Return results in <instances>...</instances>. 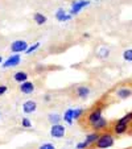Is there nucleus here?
<instances>
[{
	"label": "nucleus",
	"mask_w": 132,
	"mask_h": 149,
	"mask_svg": "<svg viewBox=\"0 0 132 149\" xmlns=\"http://www.w3.org/2000/svg\"><path fill=\"white\" fill-rule=\"evenodd\" d=\"M21 63V56L20 54H11L7 59H4V62L1 63L3 69H11V68H16Z\"/></svg>",
	"instance_id": "423d86ee"
},
{
	"label": "nucleus",
	"mask_w": 132,
	"mask_h": 149,
	"mask_svg": "<svg viewBox=\"0 0 132 149\" xmlns=\"http://www.w3.org/2000/svg\"><path fill=\"white\" fill-rule=\"evenodd\" d=\"M7 91H8V86L7 84H0V96L6 95Z\"/></svg>",
	"instance_id": "393cba45"
},
{
	"label": "nucleus",
	"mask_w": 132,
	"mask_h": 149,
	"mask_svg": "<svg viewBox=\"0 0 132 149\" xmlns=\"http://www.w3.org/2000/svg\"><path fill=\"white\" fill-rule=\"evenodd\" d=\"M0 118H1V113H0Z\"/></svg>",
	"instance_id": "c756f323"
},
{
	"label": "nucleus",
	"mask_w": 132,
	"mask_h": 149,
	"mask_svg": "<svg viewBox=\"0 0 132 149\" xmlns=\"http://www.w3.org/2000/svg\"><path fill=\"white\" fill-rule=\"evenodd\" d=\"M33 21L37 24V25H45V24L48 23V17H46L44 13H41V12H34Z\"/></svg>",
	"instance_id": "2eb2a0df"
},
{
	"label": "nucleus",
	"mask_w": 132,
	"mask_h": 149,
	"mask_svg": "<svg viewBox=\"0 0 132 149\" xmlns=\"http://www.w3.org/2000/svg\"><path fill=\"white\" fill-rule=\"evenodd\" d=\"M108 127H110V124H108V120H107L106 118H101L98 121H95L94 124H91L90 125V128L94 131V132H104V131H107L108 130Z\"/></svg>",
	"instance_id": "6e6552de"
},
{
	"label": "nucleus",
	"mask_w": 132,
	"mask_h": 149,
	"mask_svg": "<svg viewBox=\"0 0 132 149\" xmlns=\"http://www.w3.org/2000/svg\"><path fill=\"white\" fill-rule=\"evenodd\" d=\"M103 110H104L103 104L96 103L95 106H94V107L83 116L85 118V124L90 127L91 124H94L95 121H98L101 118H103Z\"/></svg>",
	"instance_id": "7ed1b4c3"
},
{
	"label": "nucleus",
	"mask_w": 132,
	"mask_h": 149,
	"mask_svg": "<svg viewBox=\"0 0 132 149\" xmlns=\"http://www.w3.org/2000/svg\"><path fill=\"white\" fill-rule=\"evenodd\" d=\"M3 62H4V59H3V57L0 56V65H1V63H3Z\"/></svg>",
	"instance_id": "cd10ccee"
},
{
	"label": "nucleus",
	"mask_w": 132,
	"mask_h": 149,
	"mask_svg": "<svg viewBox=\"0 0 132 149\" xmlns=\"http://www.w3.org/2000/svg\"><path fill=\"white\" fill-rule=\"evenodd\" d=\"M12 78H13L15 82H17V83L20 84L25 81H29V74L24 70H19V71H15V73L12 74Z\"/></svg>",
	"instance_id": "ddd939ff"
},
{
	"label": "nucleus",
	"mask_w": 132,
	"mask_h": 149,
	"mask_svg": "<svg viewBox=\"0 0 132 149\" xmlns=\"http://www.w3.org/2000/svg\"><path fill=\"white\" fill-rule=\"evenodd\" d=\"M29 44L25 40H15L13 42H11L9 50L13 54H19V53H25V50L28 49Z\"/></svg>",
	"instance_id": "39448f33"
},
{
	"label": "nucleus",
	"mask_w": 132,
	"mask_h": 149,
	"mask_svg": "<svg viewBox=\"0 0 132 149\" xmlns=\"http://www.w3.org/2000/svg\"><path fill=\"white\" fill-rule=\"evenodd\" d=\"M95 1H99V0H95Z\"/></svg>",
	"instance_id": "7c9ffc66"
},
{
	"label": "nucleus",
	"mask_w": 132,
	"mask_h": 149,
	"mask_svg": "<svg viewBox=\"0 0 132 149\" xmlns=\"http://www.w3.org/2000/svg\"><path fill=\"white\" fill-rule=\"evenodd\" d=\"M19 90L21 94L31 95V94H33L34 91H36V84H34V82H32V81H25V82H23V83H20Z\"/></svg>",
	"instance_id": "1a4fd4ad"
},
{
	"label": "nucleus",
	"mask_w": 132,
	"mask_h": 149,
	"mask_svg": "<svg viewBox=\"0 0 132 149\" xmlns=\"http://www.w3.org/2000/svg\"><path fill=\"white\" fill-rule=\"evenodd\" d=\"M83 37H86V38H89V37H90V34H89V33H85V34H83Z\"/></svg>",
	"instance_id": "c85d7f7f"
},
{
	"label": "nucleus",
	"mask_w": 132,
	"mask_h": 149,
	"mask_svg": "<svg viewBox=\"0 0 132 149\" xmlns=\"http://www.w3.org/2000/svg\"><path fill=\"white\" fill-rule=\"evenodd\" d=\"M21 128H25V130L32 128V121L28 118H23L21 119Z\"/></svg>",
	"instance_id": "4be33fe9"
},
{
	"label": "nucleus",
	"mask_w": 132,
	"mask_h": 149,
	"mask_svg": "<svg viewBox=\"0 0 132 149\" xmlns=\"http://www.w3.org/2000/svg\"><path fill=\"white\" fill-rule=\"evenodd\" d=\"M116 96H118L119 99H128L132 96V88L129 87H119L118 90H116Z\"/></svg>",
	"instance_id": "4468645a"
},
{
	"label": "nucleus",
	"mask_w": 132,
	"mask_h": 149,
	"mask_svg": "<svg viewBox=\"0 0 132 149\" xmlns=\"http://www.w3.org/2000/svg\"><path fill=\"white\" fill-rule=\"evenodd\" d=\"M21 107H23L24 113H33L37 111V103L34 100H32V99H29V100L24 102Z\"/></svg>",
	"instance_id": "f8f14e48"
},
{
	"label": "nucleus",
	"mask_w": 132,
	"mask_h": 149,
	"mask_svg": "<svg viewBox=\"0 0 132 149\" xmlns=\"http://www.w3.org/2000/svg\"><path fill=\"white\" fill-rule=\"evenodd\" d=\"M66 135V127L64 124H53L50 127V136L53 139H64Z\"/></svg>",
	"instance_id": "0eeeda50"
},
{
	"label": "nucleus",
	"mask_w": 132,
	"mask_h": 149,
	"mask_svg": "<svg viewBox=\"0 0 132 149\" xmlns=\"http://www.w3.org/2000/svg\"><path fill=\"white\" fill-rule=\"evenodd\" d=\"M38 149H56V145L52 143H44L38 146Z\"/></svg>",
	"instance_id": "b1692460"
},
{
	"label": "nucleus",
	"mask_w": 132,
	"mask_h": 149,
	"mask_svg": "<svg viewBox=\"0 0 132 149\" xmlns=\"http://www.w3.org/2000/svg\"><path fill=\"white\" fill-rule=\"evenodd\" d=\"M91 93V88L86 84H81V86H77L75 90H74V95L79 99H87L89 95Z\"/></svg>",
	"instance_id": "9d476101"
},
{
	"label": "nucleus",
	"mask_w": 132,
	"mask_h": 149,
	"mask_svg": "<svg viewBox=\"0 0 132 149\" xmlns=\"http://www.w3.org/2000/svg\"><path fill=\"white\" fill-rule=\"evenodd\" d=\"M123 58L127 62H132V49H126L123 52Z\"/></svg>",
	"instance_id": "412c9836"
},
{
	"label": "nucleus",
	"mask_w": 132,
	"mask_h": 149,
	"mask_svg": "<svg viewBox=\"0 0 132 149\" xmlns=\"http://www.w3.org/2000/svg\"><path fill=\"white\" fill-rule=\"evenodd\" d=\"M108 56H110V50L108 49H106V48H102L101 50L98 52L99 58H108Z\"/></svg>",
	"instance_id": "5701e85b"
},
{
	"label": "nucleus",
	"mask_w": 132,
	"mask_h": 149,
	"mask_svg": "<svg viewBox=\"0 0 132 149\" xmlns=\"http://www.w3.org/2000/svg\"><path fill=\"white\" fill-rule=\"evenodd\" d=\"M99 135H101L99 132H94V131H93V132L89 133V135H87L86 137H85V140H83V141H85V143H86L89 146H93L94 144L96 143V140L99 139Z\"/></svg>",
	"instance_id": "dca6fc26"
},
{
	"label": "nucleus",
	"mask_w": 132,
	"mask_h": 149,
	"mask_svg": "<svg viewBox=\"0 0 132 149\" xmlns=\"http://www.w3.org/2000/svg\"><path fill=\"white\" fill-rule=\"evenodd\" d=\"M52 99H53V98H52V95H49V94H46V95L44 96V100H45V102H50Z\"/></svg>",
	"instance_id": "bb28decb"
},
{
	"label": "nucleus",
	"mask_w": 132,
	"mask_h": 149,
	"mask_svg": "<svg viewBox=\"0 0 132 149\" xmlns=\"http://www.w3.org/2000/svg\"><path fill=\"white\" fill-rule=\"evenodd\" d=\"M41 46V42H34L33 45H29L28 46V49L25 50V54H32V53H34V52L37 50V49Z\"/></svg>",
	"instance_id": "aec40b11"
},
{
	"label": "nucleus",
	"mask_w": 132,
	"mask_h": 149,
	"mask_svg": "<svg viewBox=\"0 0 132 149\" xmlns=\"http://www.w3.org/2000/svg\"><path fill=\"white\" fill-rule=\"evenodd\" d=\"M90 3H91L90 0H74L73 3H71L70 9H69V13L71 16H77L83 8L90 6Z\"/></svg>",
	"instance_id": "20e7f679"
},
{
	"label": "nucleus",
	"mask_w": 132,
	"mask_h": 149,
	"mask_svg": "<svg viewBox=\"0 0 132 149\" xmlns=\"http://www.w3.org/2000/svg\"><path fill=\"white\" fill-rule=\"evenodd\" d=\"M83 116H85V110H83V108H81V107L74 108V112H73L74 120H81Z\"/></svg>",
	"instance_id": "6ab92c4d"
},
{
	"label": "nucleus",
	"mask_w": 132,
	"mask_h": 149,
	"mask_svg": "<svg viewBox=\"0 0 132 149\" xmlns=\"http://www.w3.org/2000/svg\"><path fill=\"white\" fill-rule=\"evenodd\" d=\"M54 16H56V19L58 20L59 23H66V21H70L71 20V15L69 13V12H66L64 8H58L56 11V13H54Z\"/></svg>",
	"instance_id": "9b49d317"
},
{
	"label": "nucleus",
	"mask_w": 132,
	"mask_h": 149,
	"mask_svg": "<svg viewBox=\"0 0 132 149\" xmlns=\"http://www.w3.org/2000/svg\"><path fill=\"white\" fill-rule=\"evenodd\" d=\"M48 120H49V123H50L52 125H53V124H61L62 116L59 115V113H49Z\"/></svg>",
	"instance_id": "a211bd4d"
},
{
	"label": "nucleus",
	"mask_w": 132,
	"mask_h": 149,
	"mask_svg": "<svg viewBox=\"0 0 132 149\" xmlns=\"http://www.w3.org/2000/svg\"><path fill=\"white\" fill-rule=\"evenodd\" d=\"M131 124H132V112H127L126 115L122 116L120 119L114 121L112 125L110 127V128H111L110 131H111L115 136H122V135L128 132Z\"/></svg>",
	"instance_id": "f257e3e1"
},
{
	"label": "nucleus",
	"mask_w": 132,
	"mask_h": 149,
	"mask_svg": "<svg viewBox=\"0 0 132 149\" xmlns=\"http://www.w3.org/2000/svg\"><path fill=\"white\" fill-rule=\"evenodd\" d=\"M73 112H74V108H68V110L64 112V115H62V120L68 124V125H71V124L74 123Z\"/></svg>",
	"instance_id": "f3484780"
},
{
	"label": "nucleus",
	"mask_w": 132,
	"mask_h": 149,
	"mask_svg": "<svg viewBox=\"0 0 132 149\" xmlns=\"http://www.w3.org/2000/svg\"><path fill=\"white\" fill-rule=\"evenodd\" d=\"M89 148H90V146L87 145L85 141H81V143H78V144H77V146H75V149H89Z\"/></svg>",
	"instance_id": "a878e982"
},
{
	"label": "nucleus",
	"mask_w": 132,
	"mask_h": 149,
	"mask_svg": "<svg viewBox=\"0 0 132 149\" xmlns=\"http://www.w3.org/2000/svg\"><path fill=\"white\" fill-rule=\"evenodd\" d=\"M114 144H115V135L110 130H107L104 132H101L99 139L93 146L94 149H108L114 146Z\"/></svg>",
	"instance_id": "f03ea898"
}]
</instances>
